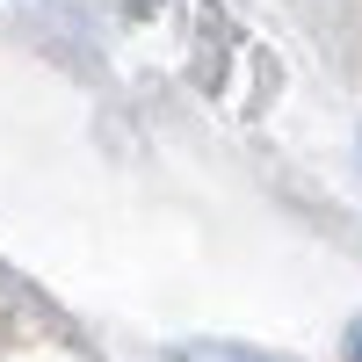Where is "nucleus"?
<instances>
[{
	"label": "nucleus",
	"instance_id": "obj_1",
	"mask_svg": "<svg viewBox=\"0 0 362 362\" xmlns=\"http://www.w3.org/2000/svg\"><path fill=\"white\" fill-rule=\"evenodd\" d=\"M174 362H283V355H261L247 341H181Z\"/></svg>",
	"mask_w": 362,
	"mask_h": 362
},
{
	"label": "nucleus",
	"instance_id": "obj_2",
	"mask_svg": "<svg viewBox=\"0 0 362 362\" xmlns=\"http://www.w3.org/2000/svg\"><path fill=\"white\" fill-rule=\"evenodd\" d=\"M348 362H362V319L348 326Z\"/></svg>",
	"mask_w": 362,
	"mask_h": 362
}]
</instances>
